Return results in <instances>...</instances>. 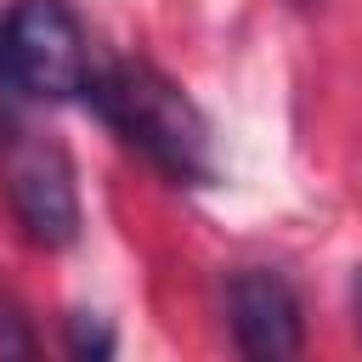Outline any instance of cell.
<instances>
[{
  "instance_id": "obj_1",
  "label": "cell",
  "mask_w": 362,
  "mask_h": 362,
  "mask_svg": "<svg viewBox=\"0 0 362 362\" xmlns=\"http://www.w3.org/2000/svg\"><path fill=\"white\" fill-rule=\"evenodd\" d=\"M85 102L141 153L153 158L170 181H209L215 158H209V124L192 107V96H181V85H170L158 68L147 62H113L90 74Z\"/></svg>"
},
{
  "instance_id": "obj_2",
  "label": "cell",
  "mask_w": 362,
  "mask_h": 362,
  "mask_svg": "<svg viewBox=\"0 0 362 362\" xmlns=\"http://www.w3.org/2000/svg\"><path fill=\"white\" fill-rule=\"evenodd\" d=\"M0 51L23 96L40 102H68L90 90V51L85 28L68 11V0H17L0 17Z\"/></svg>"
},
{
  "instance_id": "obj_3",
  "label": "cell",
  "mask_w": 362,
  "mask_h": 362,
  "mask_svg": "<svg viewBox=\"0 0 362 362\" xmlns=\"http://www.w3.org/2000/svg\"><path fill=\"white\" fill-rule=\"evenodd\" d=\"M6 204L23 226V238L40 249H68L79 238L74 164L57 141H45L34 130H17L6 141Z\"/></svg>"
},
{
  "instance_id": "obj_4",
  "label": "cell",
  "mask_w": 362,
  "mask_h": 362,
  "mask_svg": "<svg viewBox=\"0 0 362 362\" xmlns=\"http://www.w3.org/2000/svg\"><path fill=\"white\" fill-rule=\"evenodd\" d=\"M226 317H232L243 362H300L305 317H300V294L288 288V277L266 266L238 272L226 283Z\"/></svg>"
},
{
  "instance_id": "obj_5",
  "label": "cell",
  "mask_w": 362,
  "mask_h": 362,
  "mask_svg": "<svg viewBox=\"0 0 362 362\" xmlns=\"http://www.w3.org/2000/svg\"><path fill=\"white\" fill-rule=\"evenodd\" d=\"M0 362H40V339L6 288H0Z\"/></svg>"
},
{
  "instance_id": "obj_6",
  "label": "cell",
  "mask_w": 362,
  "mask_h": 362,
  "mask_svg": "<svg viewBox=\"0 0 362 362\" xmlns=\"http://www.w3.org/2000/svg\"><path fill=\"white\" fill-rule=\"evenodd\" d=\"M68 356L74 362H113V328L96 311H74V322H68Z\"/></svg>"
},
{
  "instance_id": "obj_7",
  "label": "cell",
  "mask_w": 362,
  "mask_h": 362,
  "mask_svg": "<svg viewBox=\"0 0 362 362\" xmlns=\"http://www.w3.org/2000/svg\"><path fill=\"white\" fill-rule=\"evenodd\" d=\"M17 107H23V90H17L11 68H6V51H0V141L17 136Z\"/></svg>"
},
{
  "instance_id": "obj_8",
  "label": "cell",
  "mask_w": 362,
  "mask_h": 362,
  "mask_svg": "<svg viewBox=\"0 0 362 362\" xmlns=\"http://www.w3.org/2000/svg\"><path fill=\"white\" fill-rule=\"evenodd\" d=\"M351 317H356V339H362V272L351 277Z\"/></svg>"
},
{
  "instance_id": "obj_9",
  "label": "cell",
  "mask_w": 362,
  "mask_h": 362,
  "mask_svg": "<svg viewBox=\"0 0 362 362\" xmlns=\"http://www.w3.org/2000/svg\"><path fill=\"white\" fill-rule=\"evenodd\" d=\"M294 6H311V0H294Z\"/></svg>"
}]
</instances>
